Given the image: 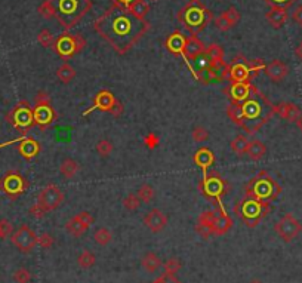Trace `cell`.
I'll return each mask as SVG.
<instances>
[{
  "mask_svg": "<svg viewBox=\"0 0 302 283\" xmlns=\"http://www.w3.org/2000/svg\"><path fill=\"white\" fill-rule=\"evenodd\" d=\"M147 19H139L127 9L111 6L95 19L94 28L119 55L127 54L150 30Z\"/></svg>",
  "mask_w": 302,
  "mask_h": 283,
  "instance_id": "1",
  "label": "cell"
},
{
  "mask_svg": "<svg viewBox=\"0 0 302 283\" xmlns=\"http://www.w3.org/2000/svg\"><path fill=\"white\" fill-rule=\"evenodd\" d=\"M227 114L233 123L246 131V134L253 135L273 119L274 104L255 86L246 101L236 105L230 104L227 107Z\"/></svg>",
  "mask_w": 302,
  "mask_h": 283,
  "instance_id": "2",
  "label": "cell"
},
{
  "mask_svg": "<svg viewBox=\"0 0 302 283\" xmlns=\"http://www.w3.org/2000/svg\"><path fill=\"white\" fill-rule=\"evenodd\" d=\"M55 19L65 28H74L92 9V0H51Z\"/></svg>",
  "mask_w": 302,
  "mask_h": 283,
  "instance_id": "3",
  "label": "cell"
},
{
  "mask_svg": "<svg viewBox=\"0 0 302 283\" xmlns=\"http://www.w3.org/2000/svg\"><path fill=\"white\" fill-rule=\"evenodd\" d=\"M177 18L193 36H197L210 24V21L213 19V13L201 0H190L178 10Z\"/></svg>",
  "mask_w": 302,
  "mask_h": 283,
  "instance_id": "4",
  "label": "cell"
},
{
  "mask_svg": "<svg viewBox=\"0 0 302 283\" xmlns=\"http://www.w3.org/2000/svg\"><path fill=\"white\" fill-rule=\"evenodd\" d=\"M282 193V186L267 172H258L243 189V196L258 199L261 202H274Z\"/></svg>",
  "mask_w": 302,
  "mask_h": 283,
  "instance_id": "5",
  "label": "cell"
},
{
  "mask_svg": "<svg viewBox=\"0 0 302 283\" xmlns=\"http://www.w3.org/2000/svg\"><path fill=\"white\" fill-rule=\"evenodd\" d=\"M271 205L268 202H261L258 199L243 196L234 206V213L249 227L255 228L270 212Z\"/></svg>",
  "mask_w": 302,
  "mask_h": 283,
  "instance_id": "6",
  "label": "cell"
},
{
  "mask_svg": "<svg viewBox=\"0 0 302 283\" xmlns=\"http://www.w3.org/2000/svg\"><path fill=\"white\" fill-rule=\"evenodd\" d=\"M265 66L262 58L247 60L244 55H237L230 64L228 79L231 83H250L264 71Z\"/></svg>",
  "mask_w": 302,
  "mask_h": 283,
  "instance_id": "7",
  "label": "cell"
},
{
  "mask_svg": "<svg viewBox=\"0 0 302 283\" xmlns=\"http://www.w3.org/2000/svg\"><path fill=\"white\" fill-rule=\"evenodd\" d=\"M85 48H86V39L82 34H71L68 31L57 36L52 45L54 52L64 61H68L74 55L80 54Z\"/></svg>",
  "mask_w": 302,
  "mask_h": 283,
  "instance_id": "8",
  "label": "cell"
},
{
  "mask_svg": "<svg viewBox=\"0 0 302 283\" xmlns=\"http://www.w3.org/2000/svg\"><path fill=\"white\" fill-rule=\"evenodd\" d=\"M199 190L204 197L213 200V203L216 205V203H221L222 197L230 193L231 186L225 178L219 175V172L212 171L210 174L203 175L201 181L199 183Z\"/></svg>",
  "mask_w": 302,
  "mask_h": 283,
  "instance_id": "9",
  "label": "cell"
},
{
  "mask_svg": "<svg viewBox=\"0 0 302 283\" xmlns=\"http://www.w3.org/2000/svg\"><path fill=\"white\" fill-rule=\"evenodd\" d=\"M7 123H10L16 131L22 134V137L27 135L30 128L34 125V116H33V107L28 101H19L7 114H6Z\"/></svg>",
  "mask_w": 302,
  "mask_h": 283,
  "instance_id": "10",
  "label": "cell"
},
{
  "mask_svg": "<svg viewBox=\"0 0 302 283\" xmlns=\"http://www.w3.org/2000/svg\"><path fill=\"white\" fill-rule=\"evenodd\" d=\"M33 116H34V125H37L40 129L49 128L55 119L57 113L51 104V96L45 91H39L36 95V102L33 107Z\"/></svg>",
  "mask_w": 302,
  "mask_h": 283,
  "instance_id": "11",
  "label": "cell"
},
{
  "mask_svg": "<svg viewBox=\"0 0 302 283\" xmlns=\"http://www.w3.org/2000/svg\"><path fill=\"white\" fill-rule=\"evenodd\" d=\"M95 110L105 111V113H110L114 117H119L123 113V104L116 98V95L113 94L111 91L104 89V91H100L98 94L94 96L92 105L83 113V116L86 117L88 114H91Z\"/></svg>",
  "mask_w": 302,
  "mask_h": 283,
  "instance_id": "12",
  "label": "cell"
},
{
  "mask_svg": "<svg viewBox=\"0 0 302 283\" xmlns=\"http://www.w3.org/2000/svg\"><path fill=\"white\" fill-rule=\"evenodd\" d=\"M30 187L28 180L18 171H9L0 178V191H3L10 200H16Z\"/></svg>",
  "mask_w": 302,
  "mask_h": 283,
  "instance_id": "13",
  "label": "cell"
},
{
  "mask_svg": "<svg viewBox=\"0 0 302 283\" xmlns=\"http://www.w3.org/2000/svg\"><path fill=\"white\" fill-rule=\"evenodd\" d=\"M209 222H210V228H212V234L213 236H221V234H225L230 228H231V218L227 215L224 206H222V202L221 203H216V208L212 209V211H204L201 213Z\"/></svg>",
  "mask_w": 302,
  "mask_h": 283,
  "instance_id": "14",
  "label": "cell"
},
{
  "mask_svg": "<svg viewBox=\"0 0 302 283\" xmlns=\"http://www.w3.org/2000/svg\"><path fill=\"white\" fill-rule=\"evenodd\" d=\"M274 231L283 242L289 243L301 234L302 224L292 213H286L276 222Z\"/></svg>",
  "mask_w": 302,
  "mask_h": 283,
  "instance_id": "15",
  "label": "cell"
},
{
  "mask_svg": "<svg viewBox=\"0 0 302 283\" xmlns=\"http://www.w3.org/2000/svg\"><path fill=\"white\" fill-rule=\"evenodd\" d=\"M10 240L13 243V246L22 252V254H28L34 249V246L37 245V236L36 233L25 224H22L18 230H15L10 236Z\"/></svg>",
  "mask_w": 302,
  "mask_h": 283,
  "instance_id": "16",
  "label": "cell"
},
{
  "mask_svg": "<svg viewBox=\"0 0 302 283\" xmlns=\"http://www.w3.org/2000/svg\"><path fill=\"white\" fill-rule=\"evenodd\" d=\"M65 196L64 193L60 190L58 186L55 184H48L46 187L40 190L39 196H37V203L46 211V212H51L57 208H60L64 202Z\"/></svg>",
  "mask_w": 302,
  "mask_h": 283,
  "instance_id": "17",
  "label": "cell"
},
{
  "mask_svg": "<svg viewBox=\"0 0 302 283\" xmlns=\"http://www.w3.org/2000/svg\"><path fill=\"white\" fill-rule=\"evenodd\" d=\"M94 216L88 212V211H83V212H80V213H77L76 216H73L67 224H65V230L71 234V236H74V237H80V236H83L86 231H88V228L94 224Z\"/></svg>",
  "mask_w": 302,
  "mask_h": 283,
  "instance_id": "18",
  "label": "cell"
},
{
  "mask_svg": "<svg viewBox=\"0 0 302 283\" xmlns=\"http://www.w3.org/2000/svg\"><path fill=\"white\" fill-rule=\"evenodd\" d=\"M253 85L252 83H231L230 86H227L224 89V94L228 96L231 104H242L243 101H246L249 98V95L253 91Z\"/></svg>",
  "mask_w": 302,
  "mask_h": 283,
  "instance_id": "19",
  "label": "cell"
},
{
  "mask_svg": "<svg viewBox=\"0 0 302 283\" xmlns=\"http://www.w3.org/2000/svg\"><path fill=\"white\" fill-rule=\"evenodd\" d=\"M142 222L151 233H160L168 225V216L159 208H153L144 215Z\"/></svg>",
  "mask_w": 302,
  "mask_h": 283,
  "instance_id": "20",
  "label": "cell"
},
{
  "mask_svg": "<svg viewBox=\"0 0 302 283\" xmlns=\"http://www.w3.org/2000/svg\"><path fill=\"white\" fill-rule=\"evenodd\" d=\"M185 43L187 36L181 31H174L165 39V48L174 55H181L184 61H185Z\"/></svg>",
  "mask_w": 302,
  "mask_h": 283,
  "instance_id": "21",
  "label": "cell"
},
{
  "mask_svg": "<svg viewBox=\"0 0 302 283\" xmlns=\"http://www.w3.org/2000/svg\"><path fill=\"white\" fill-rule=\"evenodd\" d=\"M264 71H265V76H267L271 82L279 83V82H282L283 79L288 77V74H289V67H288V64L283 63L282 60H273L270 64L265 66Z\"/></svg>",
  "mask_w": 302,
  "mask_h": 283,
  "instance_id": "22",
  "label": "cell"
},
{
  "mask_svg": "<svg viewBox=\"0 0 302 283\" xmlns=\"http://www.w3.org/2000/svg\"><path fill=\"white\" fill-rule=\"evenodd\" d=\"M239 21H240V12H239L234 6H231V7H228L225 12H222L221 15H218V16L215 18V25H216V28L221 30V31H228V30L233 28Z\"/></svg>",
  "mask_w": 302,
  "mask_h": 283,
  "instance_id": "23",
  "label": "cell"
},
{
  "mask_svg": "<svg viewBox=\"0 0 302 283\" xmlns=\"http://www.w3.org/2000/svg\"><path fill=\"white\" fill-rule=\"evenodd\" d=\"M228 76H230V64H227L225 61L212 63L206 73L204 85H209L210 82H222L228 79Z\"/></svg>",
  "mask_w": 302,
  "mask_h": 283,
  "instance_id": "24",
  "label": "cell"
},
{
  "mask_svg": "<svg viewBox=\"0 0 302 283\" xmlns=\"http://www.w3.org/2000/svg\"><path fill=\"white\" fill-rule=\"evenodd\" d=\"M204 51H206V46H204V43L201 42L197 36L191 34L190 37H187V43H185V63H187V66H188L191 73H193V67H191L193 60H196Z\"/></svg>",
  "mask_w": 302,
  "mask_h": 283,
  "instance_id": "25",
  "label": "cell"
},
{
  "mask_svg": "<svg viewBox=\"0 0 302 283\" xmlns=\"http://www.w3.org/2000/svg\"><path fill=\"white\" fill-rule=\"evenodd\" d=\"M274 114H279L289 123H295L302 114L301 108L294 102H280L274 105Z\"/></svg>",
  "mask_w": 302,
  "mask_h": 283,
  "instance_id": "26",
  "label": "cell"
},
{
  "mask_svg": "<svg viewBox=\"0 0 302 283\" xmlns=\"http://www.w3.org/2000/svg\"><path fill=\"white\" fill-rule=\"evenodd\" d=\"M288 18H289L288 9L286 7H280V6H270L268 12L265 13L267 22L273 28H276V30H280L288 22Z\"/></svg>",
  "mask_w": 302,
  "mask_h": 283,
  "instance_id": "27",
  "label": "cell"
},
{
  "mask_svg": "<svg viewBox=\"0 0 302 283\" xmlns=\"http://www.w3.org/2000/svg\"><path fill=\"white\" fill-rule=\"evenodd\" d=\"M18 153L27 160H33L40 153V144L31 137H22L18 144Z\"/></svg>",
  "mask_w": 302,
  "mask_h": 283,
  "instance_id": "28",
  "label": "cell"
},
{
  "mask_svg": "<svg viewBox=\"0 0 302 283\" xmlns=\"http://www.w3.org/2000/svg\"><path fill=\"white\" fill-rule=\"evenodd\" d=\"M193 160H194L196 166H199L201 171H203V175H206V174H207V169H209L210 166H213V163H215V154H213V151H212L210 148L201 147L200 150L196 151Z\"/></svg>",
  "mask_w": 302,
  "mask_h": 283,
  "instance_id": "29",
  "label": "cell"
},
{
  "mask_svg": "<svg viewBox=\"0 0 302 283\" xmlns=\"http://www.w3.org/2000/svg\"><path fill=\"white\" fill-rule=\"evenodd\" d=\"M267 154V147L262 141L259 140H253L249 142V147H247V156L253 160V162H259L265 157Z\"/></svg>",
  "mask_w": 302,
  "mask_h": 283,
  "instance_id": "30",
  "label": "cell"
},
{
  "mask_svg": "<svg viewBox=\"0 0 302 283\" xmlns=\"http://www.w3.org/2000/svg\"><path fill=\"white\" fill-rule=\"evenodd\" d=\"M57 77L64 83V85H68L74 80L76 77V69L68 63V61H64V64H61L58 69H57Z\"/></svg>",
  "mask_w": 302,
  "mask_h": 283,
  "instance_id": "31",
  "label": "cell"
},
{
  "mask_svg": "<svg viewBox=\"0 0 302 283\" xmlns=\"http://www.w3.org/2000/svg\"><path fill=\"white\" fill-rule=\"evenodd\" d=\"M80 171V165L74 160V159H64L61 166H60V172L65 180H71L77 175V172Z\"/></svg>",
  "mask_w": 302,
  "mask_h": 283,
  "instance_id": "32",
  "label": "cell"
},
{
  "mask_svg": "<svg viewBox=\"0 0 302 283\" xmlns=\"http://www.w3.org/2000/svg\"><path fill=\"white\" fill-rule=\"evenodd\" d=\"M141 266L148 272V273H154L162 267V260L159 258V255L156 252H147L142 260H141Z\"/></svg>",
  "mask_w": 302,
  "mask_h": 283,
  "instance_id": "33",
  "label": "cell"
},
{
  "mask_svg": "<svg viewBox=\"0 0 302 283\" xmlns=\"http://www.w3.org/2000/svg\"><path fill=\"white\" fill-rule=\"evenodd\" d=\"M249 140L246 138V135H237L231 142H230V148L233 150L234 154L237 156H243L247 153V147H249Z\"/></svg>",
  "mask_w": 302,
  "mask_h": 283,
  "instance_id": "34",
  "label": "cell"
},
{
  "mask_svg": "<svg viewBox=\"0 0 302 283\" xmlns=\"http://www.w3.org/2000/svg\"><path fill=\"white\" fill-rule=\"evenodd\" d=\"M132 15H135L136 18H139V19H145V16L148 15V12H150V4L145 1V0H138V1H135L129 9H127Z\"/></svg>",
  "mask_w": 302,
  "mask_h": 283,
  "instance_id": "35",
  "label": "cell"
},
{
  "mask_svg": "<svg viewBox=\"0 0 302 283\" xmlns=\"http://www.w3.org/2000/svg\"><path fill=\"white\" fill-rule=\"evenodd\" d=\"M95 261H97L95 254L91 252V251H88V249H85V251L77 257V266H79L80 269H91V267L95 266Z\"/></svg>",
  "mask_w": 302,
  "mask_h": 283,
  "instance_id": "36",
  "label": "cell"
},
{
  "mask_svg": "<svg viewBox=\"0 0 302 283\" xmlns=\"http://www.w3.org/2000/svg\"><path fill=\"white\" fill-rule=\"evenodd\" d=\"M206 55L209 57V60L212 63H218V61H224V49L222 46H219L218 43H210L209 46H206Z\"/></svg>",
  "mask_w": 302,
  "mask_h": 283,
  "instance_id": "37",
  "label": "cell"
},
{
  "mask_svg": "<svg viewBox=\"0 0 302 283\" xmlns=\"http://www.w3.org/2000/svg\"><path fill=\"white\" fill-rule=\"evenodd\" d=\"M94 240H95L100 246H105V245H108V243L113 240V233H111L108 228L101 227V228H98V230L94 233Z\"/></svg>",
  "mask_w": 302,
  "mask_h": 283,
  "instance_id": "38",
  "label": "cell"
},
{
  "mask_svg": "<svg viewBox=\"0 0 302 283\" xmlns=\"http://www.w3.org/2000/svg\"><path fill=\"white\" fill-rule=\"evenodd\" d=\"M37 12H39V15H40L42 18H45V19H52V18H55V9H54V4H52L51 0H43V1L39 4Z\"/></svg>",
  "mask_w": 302,
  "mask_h": 283,
  "instance_id": "39",
  "label": "cell"
},
{
  "mask_svg": "<svg viewBox=\"0 0 302 283\" xmlns=\"http://www.w3.org/2000/svg\"><path fill=\"white\" fill-rule=\"evenodd\" d=\"M196 231L200 234L203 239H209L210 236H213V234H212V228H210V222H209L203 215H200L199 219H197Z\"/></svg>",
  "mask_w": 302,
  "mask_h": 283,
  "instance_id": "40",
  "label": "cell"
},
{
  "mask_svg": "<svg viewBox=\"0 0 302 283\" xmlns=\"http://www.w3.org/2000/svg\"><path fill=\"white\" fill-rule=\"evenodd\" d=\"M37 42L43 46V48H52L54 42H55V37L54 34L51 33V30L48 28H42L37 34Z\"/></svg>",
  "mask_w": 302,
  "mask_h": 283,
  "instance_id": "41",
  "label": "cell"
},
{
  "mask_svg": "<svg viewBox=\"0 0 302 283\" xmlns=\"http://www.w3.org/2000/svg\"><path fill=\"white\" fill-rule=\"evenodd\" d=\"M141 199L136 193H129L124 199H123V206L127 209V211H136L139 206H141Z\"/></svg>",
  "mask_w": 302,
  "mask_h": 283,
  "instance_id": "42",
  "label": "cell"
},
{
  "mask_svg": "<svg viewBox=\"0 0 302 283\" xmlns=\"http://www.w3.org/2000/svg\"><path fill=\"white\" fill-rule=\"evenodd\" d=\"M163 269H165L166 275H177L182 269V263H181L180 258H169V260L165 261Z\"/></svg>",
  "mask_w": 302,
  "mask_h": 283,
  "instance_id": "43",
  "label": "cell"
},
{
  "mask_svg": "<svg viewBox=\"0 0 302 283\" xmlns=\"http://www.w3.org/2000/svg\"><path fill=\"white\" fill-rule=\"evenodd\" d=\"M136 194L144 203H151V200L154 199V189L150 184H142L136 190Z\"/></svg>",
  "mask_w": 302,
  "mask_h": 283,
  "instance_id": "44",
  "label": "cell"
},
{
  "mask_svg": "<svg viewBox=\"0 0 302 283\" xmlns=\"http://www.w3.org/2000/svg\"><path fill=\"white\" fill-rule=\"evenodd\" d=\"M97 153L100 154L101 157H108L113 153V144L108 140H100L97 142Z\"/></svg>",
  "mask_w": 302,
  "mask_h": 283,
  "instance_id": "45",
  "label": "cell"
},
{
  "mask_svg": "<svg viewBox=\"0 0 302 283\" xmlns=\"http://www.w3.org/2000/svg\"><path fill=\"white\" fill-rule=\"evenodd\" d=\"M13 281L16 283H28L31 281V273H30V270H27V269H24V267L15 270V272H13Z\"/></svg>",
  "mask_w": 302,
  "mask_h": 283,
  "instance_id": "46",
  "label": "cell"
},
{
  "mask_svg": "<svg viewBox=\"0 0 302 283\" xmlns=\"http://www.w3.org/2000/svg\"><path fill=\"white\" fill-rule=\"evenodd\" d=\"M13 233V227L7 219H0V240L7 239L9 236H12Z\"/></svg>",
  "mask_w": 302,
  "mask_h": 283,
  "instance_id": "47",
  "label": "cell"
},
{
  "mask_svg": "<svg viewBox=\"0 0 302 283\" xmlns=\"http://www.w3.org/2000/svg\"><path fill=\"white\" fill-rule=\"evenodd\" d=\"M54 237H52V234H49V233H43V234H40L39 237H37V245L40 246V248H43V249H49V248H52L54 246Z\"/></svg>",
  "mask_w": 302,
  "mask_h": 283,
  "instance_id": "48",
  "label": "cell"
},
{
  "mask_svg": "<svg viewBox=\"0 0 302 283\" xmlns=\"http://www.w3.org/2000/svg\"><path fill=\"white\" fill-rule=\"evenodd\" d=\"M207 138H209V132H207L206 128H203V126H196L194 128V131H193V140L196 142H204Z\"/></svg>",
  "mask_w": 302,
  "mask_h": 283,
  "instance_id": "49",
  "label": "cell"
},
{
  "mask_svg": "<svg viewBox=\"0 0 302 283\" xmlns=\"http://www.w3.org/2000/svg\"><path fill=\"white\" fill-rule=\"evenodd\" d=\"M28 213H30V216H31V218H36V219H42V218H43V216H45V215H46L48 212H46V211H45V209H43V208H42V206H40V205H39V203L36 202V203H34L33 206H30V209H28Z\"/></svg>",
  "mask_w": 302,
  "mask_h": 283,
  "instance_id": "50",
  "label": "cell"
},
{
  "mask_svg": "<svg viewBox=\"0 0 302 283\" xmlns=\"http://www.w3.org/2000/svg\"><path fill=\"white\" fill-rule=\"evenodd\" d=\"M151 283H182V282L177 278V275H166V273H163V275H160L159 278H156Z\"/></svg>",
  "mask_w": 302,
  "mask_h": 283,
  "instance_id": "51",
  "label": "cell"
},
{
  "mask_svg": "<svg viewBox=\"0 0 302 283\" xmlns=\"http://www.w3.org/2000/svg\"><path fill=\"white\" fill-rule=\"evenodd\" d=\"M144 142H145V145L148 147V148H156L157 145H159V137L156 135V134H153V132H150L145 138H144Z\"/></svg>",
  "mask_w": 302,
  "mask_h": 283,
  "instance_id": "52",
  "label": "cell"
},
{
  "mask_svg": "<svg viewBox=\"0 0 302 283\" xmlns=\"http://www.w3.org/2000/svg\"><path fill=\"white\" fill-rule=\"evenodd\" d=\"M297 0H264V3L270 6H280V7H291Z\"/></svg>",
  "mask_w": 302,
  "mask_h": 283,
  "instance_id": "53",
  "label": "cell"
},
{
  "mask_svg": "<svg viewBox=\"0 0 302 283\" xmlns=\"http://www.w3.org/2000/svg\"><path fill=\"white\" fill-rule=\"evenodd\" d=\"M111 1V4L113 6H116V7H121V9H129L135 1H138V0H110Z\"/></svg>",
  "mask_w": 302,
  "mask_h": 283,
  "instance_id": "54",
  "label": "cell"
},
{
  "mask_svg": "<svg viewBox=\"0 0 302 283\" xmlns=\"http://www.w3.org/2000/svg\"><path fill=\"white\" fill-rule=\"evenodd\" d=\"M292 19H294L298 25H301L302 27V4L295 7V10L292 12Z\"/></svg>",
  "mask_w": 302,
  "mask_h": 283,
  "instance_id": "55",
  "label": "cell"
},
{
  "mask_svg": "<svg viewBox=\"0 0 302 283\" xmlns=\"http://www.w3.org/2000/svg\"><path fill=\"white\" fill-rule=\"evenodd\" d=\"M295 55H297V58H300L302 61V42H300V43L297 45V48H295Z\"/></svg>",
  "mask_w": 302,
  "mask_h": 283,
  "instance_id": "56",
  "label": "cell"
},
{
  "mask_svg": "<svg viewBox=\"0 0 302 283\" xmlns=\"http://www.w3.org/2000/svg\"><path fill=\"white\" fill-rule=\"evenodd\" d=\"M295 125L298 126V129H300V131H301V132H302V114H301V116H300V119H298V120L295 122Z\"/></svg>",
  "mask_w": 302,
  "mask_h": 283,
  "instance_id": "57",
  "label": "cell"
},
{
  "mask_svg": "<svg viewBox=\"0 0 302 283\" xmlns=\"http://www.w3.org/2000/svg\"><path fill=\"white\" fill-rule=\"evenodd\" d=\"M19 141H21V138H18V140H15V141H9V142H4V144H1V145H0V148H1V147H6V145H10L12 142H19Z\"/></svg>",
  "mask_w": 302,
  "mask_h": 283,
  "instance_id": "58",
  "label": "cell"
},
{
  "mask_svg": "<svg viewBox=\"0 0 302 283\" xmlns=\"http://www.w3.org/2000/svg\"><path fill=\"white\" fill-rule=\"evenodd\" d=\"M249 283H262L261 281H258V279H253V281H250Z\"/></svg>",
  "mask_w": 302,
  "mask_h": 283,
  "instance_id": "59",
  "label": "cell"
},
{
  "mask_svg": "<svg viewBox=\"0 0 302 283\" xmlns=\"http://www.w3.org/2000/svg\"><path fill=\"white\" fill-rule=\"evenodd\" d=\"M151 1H157V0H151Z\"/></svg>",
  "mask_w": 302,
  "mask_h": 283,
  "instance_id": "60",
  "label": "cell"
}]
</instances>
